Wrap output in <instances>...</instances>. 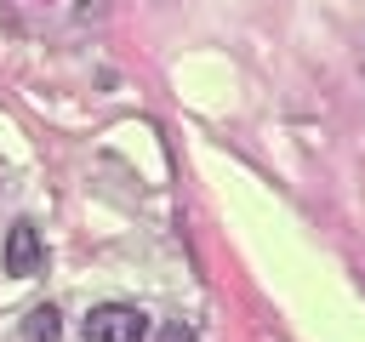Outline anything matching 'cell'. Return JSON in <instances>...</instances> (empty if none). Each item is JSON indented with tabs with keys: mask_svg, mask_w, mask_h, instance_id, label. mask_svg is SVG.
<instances>
[{
	"mask_svg": "<svg viewBox=\"0 0 365 342\" xmlns=\"http://www.w3.org/2000/svg\"><path fill=\"white\" fill-rule=\"evenodd\" d=\"M143 336H148V319L131 302H103L86 314V342H143Z\"/></svg>",
	"mask_w": 365,
	"mask_h": 342,
	"instance_id": "cell-1",
	"label": "cell"
},
{
	"mask_svg": "<svg viewBox=\"0 0 365 342\" xmlns=\"http://www.w3.org/2000/svg\"><path fill=\"white\" fill-rule=\"evenodd\" d=\"M40 268H46L40 228H34V222H11V234H6V274H17V279H34Z\"/></svg>",
	"mask_w": 365,
	"mask_h": 342,
	"instance_id": "cell-2",
	"label": "cell"
},
{
	"mask_svg": "<svg viewBox=\"0 0 365 342\" xmlns=\"http://www.w3.org/2000/svg\"><path fill=\"white\" fill-rule=\"evenodd\" d=\"M23 342H63V314H57L51 302L29 308V319H23Z\"/></svg>",
	"mask_w": 365,
	"mask_h": 342,
	"instance_id": "cell-3",
	"label": "cell"
},
{
	"mask_svg": "<svg viewBox=\"0 0 365 342\" xmlns=\"http://www.w3.org/2000/svg\"><path fill=\"white\" fill-rule=\"evenodd\" d=\"M165 342H188V325H171V331H165Z\"/></svg>",
	"mask_w": 365,
	"mask_h": 342,
	"instance_id": "cell-4",
	"label": "cell"
}]
</instances>
